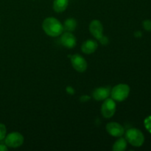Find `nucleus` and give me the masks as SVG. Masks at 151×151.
<instances>
[{
    "label": "nucleus",
    "instance_id": "nucleus-1",
    "mask_svg": "<svg viewBox=\"0 0 151 151\" xmlns=\"http://www.w3.org/2000/svg\"><path fill=\"white\" fill-rule=\"evenodd\" d=\"M42 27L47 35L51 37H57L61 35L63 31V25L55 18L49 17L44 20Z\"/></svg>",
    "mask_w": 151,
    "mask_h": 151
},
{
    "label": "nucleus",
    "instance_id": "nucleus-2",
    "mask_svg": "<svg viewBox=\"0 0 151 151\" xmlns=\"http://www.w3.org/2000/svg\"><path fill=\"white\" fill-rule=\"evenodd\" d=\"M127 142L134 147H141L145 142L142 132L137 128H130L125 133Z\"/></svg>",
    "mask_w": 151,
    "mask_h": 151
},
{
    "label": "nucleus",
    "instance_id": "nucleus-3",
    "mask_svg": "<svg viewBox=\"0 0 151 151\" xmlns=\"http://www.w3.org/2000/svg\"><path fill=\"white\" fill-rule=\"evenodd\" d=\"M130 93V87L127 84H118L111 91V96L114 100L117 102L124 101L128 98Z\"/></svg>",
    "mask_w": 151,
    "mask_h": 151
},
{
    "label": "nucleus",
    "instance_id": "nucleus-4",
    "mask_svg": "<svg viewBox=\"0 0 151 151\" xmlns=\"http://www.w3.org/2000/svg\"><path fill=\"white\" fill-rule=\"evenodd\" d=\"M4 142L7 147L16 148L22 145L24 142V137L20 133L12 132L6 136L4 138Z\"/></svg>",
    "mask_w": 151,
    "mask_h": 151
},
{
    "label": "nucleus",
    "instance_id": "nucleus-5",
    "mask_svg": "<svg viewBox=\"0 0 151 151\" xmlns=\"http://www.w3.org/2000/svg\"><path fill=\"white\" fill-rule=\"evenodd\" d=\"M116 103L115 100L112 98H109L104 100L101 107V112L105 118H111L114 115L116 112Z\"/></svg>",
    "mask_w": 151,
    "mask_h": 151
},
{
    "label": "nucleus",
    "instance_id": "nucleus-6",
    "mask_svg": "<svg viewBox=\"0 0 151 151\" xmlns=\"http://www.w3.org/2000/svg\"><path fill=\"white\" fill-rule=\"evenodd\" d=\"M72 66L75 70L79 72H83L87 69V62L83 57H82L80 55L76 54L74 55L71 58Z\"/></svg>",
    "mask_w": 151,
    "mask_h": 151
},
{
    "label": "nucleus",
    "instance_id": "nucleus-7",
    "mask_svg": "<svg viewBox=\"0 0 151 151\" xmlns=\"http://www.w3.org/2000/svg\"><path fill=\"white\" fill-rule=\"evenodd\" d=\"M89 31L91 35L97 40H100L103 36V24L98 20H93L90 23Z\"/></svg>",
    "mask_w": 151,
    "mask_h": 151
},
{
    "label": "nucleus",
    "instance_id": "nucleus-8",
    "mask_svg": "<svg viewBox=\"0 0 151 151\" xmlns=\"http://www.w3.org/2000/svg\"><path fill=\"white\" fill-rule=\"evenodd\" d=\"M106 130L110 135L115 137H120L125 133L124 128L117 122H109L106 125Z\"/></svg>",
    "mask_w": 151,
    "mask_h": 151
},
{
    "label": "nucleus",
    "instance_id": "nucleus-9",
    "mask_svg": "<svg viewBox=\"0 0 151 151\" xmlns=\"http://www.w3.org/2000/svg\"><path fill=\"white\" fill-rule=\"evenodd\" d=\"M111 89L109 86L97 88L92 92V97L94 100L97 101L104 100L111 95Z\"/></svg>",
    "mask_w": 151,
    "mask_h": 151
},
{
    "label": "nucleus",
    "instance_id": "nucleus-10",
    "mask_svg": "<svg viewBox=\"0 0 151 151\" xmlns=\"http://www.w3.org/2000/svg\"><path fill=\"white\" fill-rule=\"evenodd\" d=\"M60 43L66 48L72 49L76 46L77 40L73 34L69 32H66L61 35Z\"/></svg>",
    "mask_w": 151,
    "mask_h": 151
},
{
    "label": "nucleus",
    "instance_id": "nucleus-11",
    "mask_svg": "<svg viewBox=\"0 0 151 151\" xmlns=\"http://www.w3.org/2000/svg\"><path fill=\"white\" fill-rule=\"evenodd\" d=\"M97 47H98V44L97 41L93 39H88L84 41L83 44L81 46V50L83 52L88 55L94 53L97 50Z\"/></svg>",
    "mask_w": 151,
    "mask_h": 151
},
{
    "label": "nucleus",
    "instance_id": "nucleus-12",
    "mask_svg": "<svg viewBox=\"0 0 151 151\" xmlns=\"http://www.w3.org/2000/svg\"><path fill=\"white\" fill-rule=\"evenodd\" d=\"M69 0H55L53 2V9L57 13H62L68 7Z\"/></svg>",
    "mask_w": 151,
    "mask_h": 151
},
{
    "label": "nucleus",
    "instance_id": "nucleus-13",
    "mask_svg": "<svg viewBox=\"0 0 151 151\" xmlns=\"http://www.w3.org/2000/svg\"><path fill=\"white\" fill-rule=\"evenodd\" d=\"M127 147V140L123 138H119L113 145L114 151H124Z\"/></svg>",
    "mask_w": 151,
    "mask_h": 151
},
{
    "label": "nucleus",
    "instance_id": "nucleus-14",
    "mask_svg": "<svg viewBox=\"0 0 151 151\" xmlns=\"http://www.w3.org/2000/svg\"><path fill=\"white\" fill-rule=\"evenodd\" d=\"M77 27V22L75 19H67L64 22L63 24V29H66L68 32H72L74 31Z\"/></svg>",
    "mask_w": 151,
    "mask_h": 151
},
{
    "label": "nucleus",
    "instance_id": "nucleus-15",
    "mask_svg": "<svg viewBox=\"0 0 151 151\" xmlns=\"http://www.w3.org/2000/svg\"><path fill=\"white\" fill-rule=\"evenodd\" d=\"M7 134V130H6V126L2 123H0V141H2L4 139Z\"/></svg>",
    "mask_w": 151,
    "mask_h": 151
},
{
    "label": "nucleus",
    "instance_id": "nucleus-16",
    "mask_svg": "<svg viewBox=\"0 0 151 151\" xmlns=\"http://www.w3.org/2000/svg\"><path fill=\"white\" fill-rule=\"evenodd\" d=\"M145 29L147 31H151V21L145 20L142 23Z\"/></svg>",
    "mask_w": 151,
    "mask_h": 151
},
{
    "label": "nucleus",
    "instance_id": "nucleus-17",
    "mask_svg": "<svg viewBox=\"0 0 151 151\" xmlns=\"http://www.w3.org/2000/svg\"><path fill=\"white\" fill-rule=\"evenodd\" d=\"M145 126L147 129L151 132V116L147 118L145 120Z\"/></svg>",
    "mask_w": 151,
    "mask_h": 151
},
{
    "label": "nucleus",
    "instance_id": "nucleus-18",
    "mask_svg": "<svg viewBox=\"0 0 151 151\" xmlns=\"http://www.w3.org/2000/svg\"><path fill=\"white\" fill-rule=\"evenodd\" d=\"M7 146L6 145L0 144V151H7Z\"/></svg>",
    "mask_w": 151,
    "mask_h": 151
}]
</instances>
